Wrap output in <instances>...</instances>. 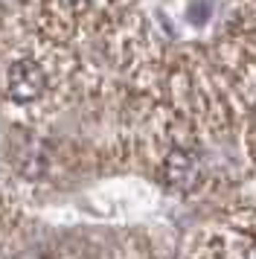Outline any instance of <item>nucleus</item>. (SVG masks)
<instances>
[{
  "mask_svg": "<svg viewBox=\"0 0 256 259\" xmlns=\"http://www.w3.org/2000/svg\"><path fill=\"white\" fill-rule=\"evenodd\" d=\"M6 88H9V96L15 102H32L44 94V70L29 59L15 61L9 67Z\"/></svg>",
  "mask_w": 256,
  "mask_h": 259,
  "instance_id": "nucleus-2",
  "label": "nucleus"
},
{
  "mask_svg": "<svg viewBox=\"0 0 256 259\" xmlns=\"http://www.w3.org/2000/svg\"><path fill=\"white\" fill-rule=\"evenodd\" d=\"M244 259H256V242H253L250 247H247V256H244Z\"/></svg>",
  "mask_w": 256,
  "mask_h": 259,
  "instance_id": "nucleus-3",
  "label": "nucleus"
},
{
  "mask_svg": "<svg viewBox=\"0 0 256 259\" xmlns=\"http://www.w3.org/2000/svg\"><path fill=\"white\" fill-rule=\"evenodd\" d=\"M163 178L178 192H189L201 184V160L189 149H172L163 160Z\"/></svg>",
  "mask_w": 256,
  "mask_h": 259,
  "instance_id": "nucleus-1",
  "label": "nucleus"
}]
</instances>
